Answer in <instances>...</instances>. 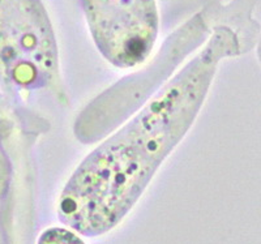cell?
I'll return each mask as SVG.
<instances>
[{
    "label": "cell",
    "mask_w": 261,
    "mask_h": 244,
    "mask_svg": "<svg viewBox=\"0 0 261 244\" xmlns=\"http://www.w3.org/2000/svg\"><path fill=\"white\" fill-rule=\"evenodd\" d=\"M241 48L232 30L217 29L153 98L74 169L58 203L60 222L86 238L115 229L192 128L221 60L237 57Z\"/></svg>",
    "instance_id": "cell-1"
},
{
    "label": "cell",
    "mask_w": 261,
    "mask_h": 244,
    "mask_svg": "<svg viewBox=\"0 0 261 244\" xmlns=\"http://www.w3.org/2000/svg\"><path fill=\"white\" fill-rule=\"evenodd\" d=\"M205 32L196 29L170 37L148 66L95 97L77 115L73 133L81 144H94L115 131L162 89L193 51L200 47Z\"/></svg>",
    "instance_id": "cell-2"
},
{
    "label": "cell",
    "mask_w": 261,
    "mask_h": 244,
    "mask_svg": "<svg viewBox=\"0 0 261 244\" xmlns=\"http://www.w3.org/2000/svg\"><path fill=\"white\" fill-rule=\"evenodd\" d=\"M93 41L116 68H135L150 57L158 34L154 0H84Z\"/></svg>",
    "instance_id": "cell-3"
},
{
    "label": "cell",
    "mask_w": 261,
    "mask_h": 244,
    "mask_svg": "<svg viewBox=\"0 0 261 244\" xmlns=\"http://www.w3.org/2000/svg\"><path fill=\"white\" fill-rule=\"evenodd\" d=\"M37 244H86L80 234L69 227H50L39 235Z\"/></svg>",
    "instance_id": "cell-4"
},
{
    "label": "cell",
    "mask_w": 261,
    "mask_h": 244,
    "mask_svg": "<svg viewBox=\"0 0 261 244\" xmlns=\"http://www.w3.org/2000/svg\"><path fill=\"white\" fill-rule=\"evenodd\" d=\"M256 52H257L258 63L261 64V37H260V41H258V43H257V50H256Z\"/></svg>",
    "instance_id": "cell-5"
}]
</instances>
